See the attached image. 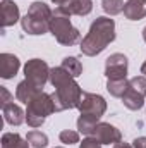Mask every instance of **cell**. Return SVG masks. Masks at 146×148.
Masks as SVG:
<instances>
[{
    "mask_svg": "<svg viewBox=\"0 0 146 148\" xmlns=\"http://www.w3.org/2000/svg\"><path fill=\"white\" fill-rule=\"evenodd\" d=\"M50 83L55 86V93L52 95L55 112L74 109L79 105L83 91H81L79 84L74 81V77L62 66L50 69Z\"/></svg>",
    "mask_w": 146,
    "mask_h": 148,
    "instance_id": "6da1fadb",
    "label": "cell"
},
{
    "mask_svg": "<svg viewBox=\"0 0 146 148\" xmlns=\"http://www.w3.org/2000/svg\"><path fill=\"white\" fill-rule=\"evenodd\" d=\"M113 40H115V23H113V19L98 17L91 24L88 35L81 40V52L88 57L98 55Z\"/></svg>",
    "mask_w": 146,
    "mask_h": 148,
    "instance_id": "7a4b0ae2",
    "label": "cell"
},
{
    "mask_svg": "<svg viewBox=\"0 0 146 148\" xmlns=\"http://www.w3.org/2000/svg\"><path fill=\"white\" fill-rule=\"evenodd\" d=\"M53 12L52 9L43 2H33L28 9V14L21 19L23 29L28 35H43L50 29Z\"/></svg>",
    "mask_w": 146,
    "mask_h": 148,
    "instance_id": "3957f363",
    "label": "cell"
},
{
    "mask_svg": "<svg viewBox=\"0 0 146 148\" xmlns=\"http://www.w3.org/2000/svg\"><path fill=\"white\" fill-rule=\"evenodd\" d=\"M55 112V105H53V98L52 95L45 93V91H38L35 98L28 103V110H26V122L28 126H31L33 129L40 127L45 119Z\"/></svg>",
    "mask_w": 146,
    "mask_h": 148,
    "instance_id": "277c9868",
    "label": "cell"
},
{
    "mask_svg": "<svg viewBox=\"0 0 146 148\" xmlns=\"http://www.w3.org/2000/svg\"><path fill=\"white\" fill-rule=\"evenodd\" d=\"M50 31L55 36V40L62 45L71 47L74 43H77L81 40L79 31L76 29L69 19V16H62V14H53L52 23H50Z\"/></svg>",
    "mask_w": 146,
    "mask_h": 148,
    "instance_id": "5b68a950",
    "label": "cell"
},
{
    "mask_svg": "<svg viewBox=\"0 0 146 148\" xmlns=\"http://www.w3.org/2000/svg\"><path fill=\"white\" fill-rule=\"evenodd\" d=\"M77 109L81 110V117L83 119L98 124L100 117L107 110V103H105L103 97L95 95V93H84L83 91V97H81V102H79Z\"/></svg>",
    "mask_w": 146,
    "mask_h": 148,
    "instance_id": "8992f818",
    "label": "cell"
},
{
    "mask_svg": "<svg viewBox=\"0 0 146 148\" xmlns=\"http://www.w3.org/2000/svg\"><path fill=\"white\" fill-rule=\"evenodd\" d=\"M24 74H26L28 81H31L41 90L45 86V83L50 79V67L46 66V62H43L40 59H33L24 66Z\"/></svg>",
    "mask_w": 146,
    "mask_h": 148,
    "instance_id": "52a82bcc",
    "label": "cell"
},
{
    "mask_svg": "<svg viewBox=\"0 0 146 148\" xmlns=\"http://www.w3.org/2000/svg\"><path fill=\"white\" fill-rule=\"evenodd\" d=\"M105 76L108 79H126L127 76V57L124 53H112L105 62Z\"/></svg>",
    "mask_w": 146,
    "mask_h": 148,
    "instance_id": "ba28073f",
    "label": "cell"
},
{
    "mask_svg": "<svg viewBox=\"0 0 146 148\" xmlns=\"http://www.w3.org/2000/svg\"><path fill=\"white\" fill-rule=\"evenodd\" d=\"M91 136H95L102 145H110V143L115 145V143H119V141L122 140L120 131H119L115 126L107 124V122H98V124L95 126Z\"/></svg>",
    "mask_w": 146,
    "mask_h": 148,
    "instance_id": "9c48e42d",
    "label": "cell"
},
{
    "mask_svg": "<svg viewBox=\"0 0 146 148\" xmlns=\"http://www.w3.org/2000/svg\"><path fill=\"white\" fill-rule=\"evenodd\" d=\"M91 9H93V2L91 0H69L65 5L57 7L53 14H62V16H69V17L72 14L86 16V14L91 12Z\"/></svg>",
    "mask_w": 146,
    "mask_h": 148,
    "instance_id": "30bf717a",
    "label": "cell"
},
{
    "mask_svg": "<svg viewBox=\"0 0 146 148\" xmlns=\"http://www.w3.org/2000/svg\"><path fill=\"white\" fill-rule=\"evenodd\" d=\"M19 21V7L10 2V0H3L2 7H0V23L3 28L7 26H14Z\"/></svg>",
    "mask_w": 146,
    "mask_h": 148,
    "instance_id": "8fae6325",
    "label": "cell"
},
{
    "mask_svg": "<svg viewBox=\"0 0 146 148\" xmlns=\"http://www.w3.org/2000/svg\"><path fill=\"white\" fill-rule=\"evenodd\" d=\"M19 59L12 53H2L0 55V76L3 79L14 77L19 71Z\"/></svg>",
    "mask_w": 146,
    "mask_h": 148,
    "instance_id": "7c38bea8",
    "label": "cell"
},
{
    "mask_svg": "<svg viewBox=\"0 0 146 148\" xmlns=\"http://www.w3.org/2000/svg\"><path fill=\"white\" fill-rule=\"evenodd\" d=\"M124 16L131 21H139L146 16V0H129L124 5Z\"/></svg>",
    "mask_w": 146,
    "mask_h": 148,
    "instance_id": "4fadbf2b",
    "label": "cell"
},
{
    "mask_svg": "<svg viewBox=\"0 0 146 148\" xmlns=\"http://www.w3.org/2000/svg\"><path fill=\"white\" fill-rule=\"evenodd\" d=\"M38 91H41L40 88H38L36 84H33L31 81H28V79H24V81H21L19 84H17V90H16V98L19 100V102H23V103H29L33 98H35V95H36Z\"/></svg>",
    "mask_w": 146,
    "mask_h": 148,
    "instance_id": "5bb4252c",
    "label": "cell"
},
{
    "mask_svg": "<svg viewBox=\"0 0 146 148\" xmlns=\"http://www.w3.org/2000/svg\"><path fill=\"white\" fill-rule=\"evenodd\" d=\"M3 119H5V122H7V124L19 126V124H23V121H24L26 117H24L23 109L12 102V103H9V105H5V107H3Z\"/></svg>",
    "mask_w": 146,
    "mask_h": 148,
    "instance_id": "9a60e30c",
    "label": "cell"
},
{
    "mask_svg": "<svg viewBox=\"0 0 146 148\" xmlns=\"http://www.w3.org/2000/svg\"><path fill=\"white\" fill-rule=\"evenodd\" d=\"M122 103H124L129 110H139V109L145 105V97L129 86L127 91H126L124 97H122Z\"/></svg>",
    "mask_w": 146,
    "mask_h": 148,
    "instance_id": "2e32d148",
    "label": "cell"
},
{
    "mask_svg": "<svg viewBox=\"0 0 146 148\" xmlns=\"http://www.w3.org/2000/svg\"><path fill=\"white\" fill-rule=\"evenodd\" d=\"M2 148H29V143L17 133H5L2 136Z\"/></svg>",
    "mask_w": 146,
    "mask_h": 148,
    "instance_id": "e0dca14e",
    "label": "cell"
},
{
    "mask_svg": "<svg viewBox=\"0 0 146 148\" xmlns=\"http://www.w3.org/2000/svg\"><path fill=\"white\" fill-rule=\"evenodd\" d=\"M127 88H129V81H126V79H108V83H107V90L110 91V95L112 97H117V98H122L124 97V93L127 91Z\"/></svg>",
    "mask_w": 146,
    "mask_h": 148,
    "instance_id": "ac0fdd59",
    "label": "cell"
},
{
    "mask_svg": "<svg viewBox=\"0 0 146 148\" xmlns=\"http://www.w3.org/2000/svg\"><path fill=\"white\" fill-rule=\"evenodd\" d=\"M26 140H28V143L31 145V147L35 148H45L48 145V138H46V134L45 133H41V131H29L28 133V136H26Z\"/></svg>",
    "mask_w": 146,
    "mask_h": 148,
    "instance_id": "d6986e66",
    "label": "cell"
},
{
    "mask_svg": "<svg viewBox=\"0 0 146 148\" xmlns=\"http://www.w3.org/2000/svg\"><path fill=\"white\" fill-rule=\"evenodd\" d=\"M62 67L71 74L72 77H77L79 74L83 73V66H81V62L76 57H65L64 62H62Z\"/></svg>",
    "mask_w": 146,
    "mask_h": 148,
    "instance_id": "ffe728a7",
    "label": "cell"
},
{
    "mask_svg": "<svg viewBox=\"0 0 146 148\" xmlns=\"http://www.w3.org/2000/svg\"><path fill=\"white\" fill-rule=\"evenodd\" d=\"M124 2L122 0H102V7L103 10L110 14V16H115V14H120L124 10Z\"/></svg>",
    "mask_w": 146,
    "mask_h": 148,
    "instance_id": "44dd1931",
    "label": "cell"
},
{
    "mask_svg": "<svg viewBox=\"0 0 146 148\" xmlns=\"http://www.w3.org/2000/svg\"><path fill=\"white\" fill-rule=\"evenodd\" d=\"M129 86H131L132 90H136L138 93H141L143 97H146V77H143V76L132 77V79L129 81Z\"/></svg>",
    "mask_w": 146,
    "mask_h": 148,
    "instance_id": "7402d4cb",
    "label": "cell"
},
{
    "mask_svg": "<svg viewBox=\"0 0 146 148\" xmlns=\"http://www.w3.org/2000/svg\"><path fill=\"white\" fill-rule=\"evenodd\" d=\"M60 141L62 143H65V145H74V143H77L79 141V133H76V131H69V129H65V131H62L60 133Z\"/></svg>",
    "mask_w": 146,
    "mask_h": 148,
    "instance_id": "603a6c76",
    "label": "cell"
},
{
    "mask_svg": "<svg viewBox=\"0 0 146 148\" xmlns=\"http://www.w3.org/2000/svg\"><path fill=\"white\" fill-rule=\"evenodd\" d=\"M0 102H2V109H3L5 105H9V103L14 102V97L7 91L5 86H0Z\"/></svg>",
    "mask_w": 146,
    "mask_h": 148,
    "instance_id": "cb8c5ba5",
    "label": "cell"
},
{
    "mask_svg": "<svg viewBox=\"0 0 146 148\" xmlns=\"http://www.w3.org/2000/svg\"><path fill=\"white\" fill-rule=\"evenodd\" d=\"M79 148H102V143L95 136H88V138L83 140V143L79 145Z\"/></svg>",
    "mask_w": 146,
    "mask_h": 148,
    "instance_id": "d4e9b609",
    "label": "cell"
},
{
    "mask_svg": "<svg viewBox=\"0 0 146 148\" xmlns=\"http://www.w3.org/2000/svg\"><path fill=\"white\" fill-rule=\"evenodd\" d=\"M134 148H146V138H136L134 140Z\"/></svg>",
    "mask_w": 146,
    "mask_h": 148,
    "instance_id": "484cf974",
    "label": "cell"
},
{
    "mask_svg": "<svg viewBox=\"0 0 146 148\" xmlns=\"http://www.w3.org/2000/svg\"><path fill=\"white\" fill-rule=\"evenodd\" d=\"M113 148H132L131 145H127V143H122V141H119V143H115V147Z\"/></svg>",
    "mask_w": 146,
    "mask_h": 148,
    "instance_id": "4316f807",
    "label": "cell"
},
{
    "mask_svg": "<svg viewBox=\"0 0 146 148\" xmlns=\"http://www.w3.org/2000/svg\"><path fill=\"white\" fill-rule=\"evenodd\" d=\"M52 2H53V3H55L57 7H60V5H65V3H67L69 0H52Z\"/></svg>",
    "mask_w": 146,
    "mask_h": 148,
    "instance_id": "83f0119b",
    "label": "cell"
},
{
    "mask_svg": "<svg viewBox=\"0 0 146 148\" xmlns=\"http://www.w3.org/2000/svg\"><path fill=\"white\" fill-rule=\"evenodd\" d=\"M141 73H143V74H145V76H146V62H145V64H143V67H141Z\"/></svg>",
    "mask_w": 146,
    "mask_h": 148,
    "instance_id": "f1b7e54d",
    "label": "cell"
},
{
    "mask_svg": "<svg viewBox=\"0 0 146 148\" xmlns=\"http://www.w3.org/2000/svg\"><path fill=\"white\" fill-rule=\"evenodd\" d=\"M143 40H145V41H146V28H145V29H143Z\"/></svg>",
    "mask_w": 146,
    "mask_h": 148,
    "instance_id": "f546056e",
    "label": "cell"
},
{
    "mask_svg": "<svg viewBox=\"0 0 146 148\" xmlns=\"http://www.w3.org/2000/svg\"><path fill=\"white\" fill-rule=\"evenodd\" d=\"M59 148H62V147H59Z\"/></svg>",
    "mask_w": 146,
    "mask_h": 148,
    "instance_id": "4dcf8cb0",
    "label": "cell"
}]
</instances>
